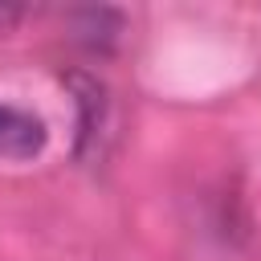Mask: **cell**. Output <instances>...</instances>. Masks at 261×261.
<instances>
[{
  "mask_svg": "<svg viewBox=\"0 0 261 261\" xmlns=\"http://www.w3.org/2000/svg\"><path fill=\"white\" fill-rule=\"evenodd\" d=\"M20 16H24V8H20V4H0V37H4V33H12Z\"/></svg>",
  "mask_w": 261,
  "mask_h": 261,
  "instance_id": "cell-4",
  "label": "cell"
},
{
  "mask_svg": "<svg viewBox=\"0 0 261 261\" xmlns=\"http://www.w3.org/2000/svg\"><path fill=\"white\" fill-rule=\"evenodd\" d=\"M49 143L45 122L12 102H0V159H33Z\"/></svg>",
  "mask_w": 261,
  "mask_h": 261,
  "instance_id": "cell-2",
  "label": "cell"
},
{
  "mask_svg": "<svg viewBox=\"0 0 261 261\" xmlns=\"http://www.w3.org/2000/svg\"><path fill=\"white\" fill-rule=\"evenodd\" d=\"M73 29H77V41H82V45H90V49H110L114 37H118V29H122V20H118V12H110V8H86V12L73 16Z\"/></svg>",
  "mask_w": 261,
  "mask_h": 261,
  "instance_id": "cell-3",
  "label": "cell"
},
{
  "mask_svg": "<svg viewBox=\"0 0 261 261\" xmlns=\"http://www.w3.org/2000/svg\"><path fill=\"white\" fill-rule=\"evenodd\" d=\"M61 82L73 94V106H77V155L90 159L98 151V135L106 126V86L94 73H82V69L61 73Z\"/></svg>",
  "mask_w": 261,
  "mask_h": 261,
  "instance_id": "cell-1",
  "label": "cell"
}]
</instances>
